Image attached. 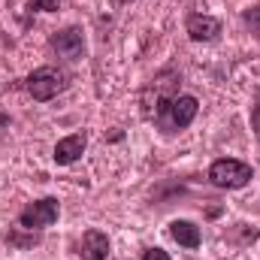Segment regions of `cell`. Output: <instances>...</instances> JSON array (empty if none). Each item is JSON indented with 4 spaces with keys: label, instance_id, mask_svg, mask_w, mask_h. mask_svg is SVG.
I'll list each match as a JSON object with an SVG mask.
<instances>
[{
    "label": "cell",
    "instance_id": "6da1fadb",
    "mask_svg": "<svg viewBox=\"0 0 260 260\" xmlns=\"http://www.w3.org/2000/svg\"><path fill=\"white\" fill-rule=\"evenodd\" d=\"M251 167L248 164H242V160H233V157H221V160H215L212 167H209V179H212V185H218V188H227V191H233V188H245L248 182H251Z\"/></svg>",
    "mask_w": 260,
    "mask_h": 260
},
{
    "label": "cell",
    "instance_id": "7a4b0ae2",
    "mask_svg": "<svg viewBox=\"0 0 260 260\" xmlns=\"http://www.w3.org/2000/svg\"><path fill=\"white\" fill-rule=\"evenodd\" d=\"M67 88V73L58 67H40L27 76V91L34 100H52Z\"/></svg>",
    "mask_w": 260,
    "mask_h": 260
},
{
    "label": "cell",
    "instance_id": "3957f363",
    "mask_svg": "<svg viewBox=\"0 0 260 260\" xmlns=\"http://www.w3.org/2000/svg\"><path fill=\"white\" fill-rule=\"evenodd\" d=\"M58 212H61L58 200H55V197H46V200L30 203V206L18 215V224H21L24 230H43V227H49V224L58 221Z\"/></svg>",
    "mask_w": 260,
    "mask_h": 260
},
{
    "label": "cell",
    "instance_id": "277c9868",
    "mask_svg": "<svg viewBox=\"0 0 260 260\" xmlns=\"http://www.w3.org/2000/svg\"><path fill=\"white\" fill-rule=\"evenodd\" d=\"M197 109H200V103H197V97L191 94H182V97H173V103H170V112H167V124L176 130L188 127L191 121L197 118Z\"/></svg>",
    "mask_w": 260,
    "mask_h": 260
},
{
    "label": "cell",
    "instance_id": "5b68a950",
    "mask_svg": "<svg viewBox=\"0 0 260 260\" xmlns=\"http://www.w3.org/2000/svg\"><path fill=\"white\" fill-rule=\"evenodd\" d=\"M52 49L67 58V61H76V58H82V52H85V40H82V30L79 27H67V30H58L55 37H52Z\"/></svg>",
    "mask_w": 260,
    "mask_h": 260
},
{
    "label": "cell",
    "instance_id": "8992f818",
    "mask_svg": "<svg viewBox=\"0 0 260 260\" xmlns=\"http://www.w3.org/2000/svg\"><path fill=\"white\" fill-rule=\"evenodd\" d=\"M85 145H88V136L85 133H73V136H64L58 145H55V164H76L79 157H82V151H85Z\"/></svg>",
    "mask_w": 260,
    "mask_h": 260
},
{
    "label": "cell",
    "instance_id": "52a82bcc",
    "mask_svg": "<svg viewBox=\"0 0 260 260\" xmlns=\"http://www.w3.org/2000/svg\"><path fill=\"white\" fill-rule=\"evenodd\" d=\"M79 257L82 260H106L109 257V239H106V233H100V230H88V233L82 236Z\"/></svg>",
    "mask_w": 260,
    "mask_h": 260
},
{
    "label": "cell",
    "instance_id": "ba28073f",
    "mask_svg": "<svg viewBox=\"0 0 260 260\" xmlns=\"http://www.w3.org/2000/svg\"><path fill=\"white\" fill-rule=\"evenodd\" d=\"M221 34V21L212 15H191L188 18V37L194 43H212Z\"/></svg>",
    "mask_w": 260,
    "mask_h": 260
},
{
    "label": "cell",
    "instance_id": "9c48e42d",
    "mask_svg": "<svg viewBox=\"0 0 260 260\" xmlns=\"http://www.w3.org/2000/svg\"><path fill=\"white\" fill-rule=\"evenodd\" d=\"M170 236L185 245V248H200V227L191 224V221H173L170 224Z\"/></svg>",
    "mask_w": 260,
    "mask_h": 260
},
{
    "label": "cell",
    "instance_id": "30bf717a",
    "mask_svg": "<svg viewBox=\"0 0 260 260\" xmlns=\"http://www.w3.org/2000/svg\"><path fill=\"white\" fill-rule=\"evenodd\" d=\"M27 6L37 9V12H55L61 6V0H27Z\"/></svg>",
    "mask_w": 260,
    "mask_h": 260
},
{
    "label": "cell",
    "instance_id": "8fae6325",
    "mask_svg": "<svg viewBox=\"0 0 260 260\" xmlns=\"http://www.w3.org/2000/svg\"><path fill=\"white\" fill-rule=\"evenodd\" d=\"M245 24H248L251 30H260V6H254V9L245 12Z\"/></svg>",
    "mask_w": 260,
    "mask_h": 260
},
{
    "label": "cell",
    "instance_id": "7c38bea8",
    "mask_svg": "<svg viewBox=\"0 0 260 260\" xmlns=\"http://www.w3.org/2000/svg\"><path fill=\"white\" fill-rule=\"evenodd\" d=\"M142 260H170V254H167L164 248H148V251L142 254Z\"/></svg>",
    "mask_w": 260,
    "mask_h": 260
},
{
    "label": "cell",
    "instance_id": "4fadbf2b",
    "mask_svg": "<svg viewBox=\"0 0 260 260\" xmlns=\"http://www.w3.org/2000/svg\"><path fill=\"white\" fill-rule=\"evenodd\" d=\"M251 124H254V130H257V136H260V103L251 109Z\"/></svg>",
    "mask_w": 260,
    "mask_h": 260
}]
</instances>
